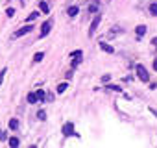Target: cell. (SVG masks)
<instances>
[{
	"mask_svg": "<svg viewBox=\"0 0 157 148\" xmlns=\"http://www.w3.org/2000/svg\"><path fill=\"white\" fill-rule=\"evenodd\" d=\"M137 76L140 82H150V76H148V70L144 68V65H137Z\"/></svg>",
	"mask_w": 157,
	"mask_h": 148,
	"instance_id": "6da1fadb",
	"label": "cell"
},
{
	"mask_svg": "<svg viewBox=\"0 0 157 148\" xmlns=\"http://www.w3.org/2000/svg\"><path fill=\"white\" fill-rule=\"evenodd\" d=\"M100 22H102V17H100V15H96V17L93 19V22H91V26H89V37H93V35L96 33V30H98Z\"/></svg>",
	"mask_w": 157,
	"mask_h": 148,
	"instance_id": "7a4b0ae2",
	"label": "cell"
},
{
	"mask_svg": "<svg viewBox=\"0 0 157 148\" xmlns=\"http://www.w3.org/2000/svg\"><path fill=\"white\" fill-rule=\"evenodd\" d=\"M33 30V26L32 24H26V26H22V28H19L15 33H13V39H19V37H22V35H26V33H30Z\"/></svg>",
	"mask_w": 157,
	"mask_h": 148,
	"instance_id": "3957f363",
	"label": "cell"
},
{
	"mask_svg": "<svg viewBox=\"0 0 157 148\" xmlns=\"http://www.w3.org/2000/svg\"><path fill=\"white\" fill-rule=\"evenodd\" d=\"M63 135H65V137H70V135L80 137L78 133H74V124H72V122H67V124L63 126Z\"/></svg>",
	"mask_w": 157,
	"mask_h": 148,
	"instance_id": "277c9868",
	"label": "cell"
},
{
	"mask_svg": "<svg viewBox=\"0 0 157 148\" xmlns=\"http://www.w3.org/2000/svg\"><path fill=\"white\" fill-rule=\"evenodd\" d=\"M50 28H52V22H50V21L43 22V26H41V37H46L48 32H50Z\"/></svg>",
	"mask_w": 157,
	"mask_h": 148,
	"instance_id": "5b68a950",
	"label": "cell"
},
{
	"mask_svg": "<svg viewBox=\"0 0 157 148\" xmlns=\"http://www.w3.org/2000/svg\"><path fill=\"white\" fill-rule=\"evenodd\" d=\"M70 57L74 59V67H76V65H80V61H82V50H76V52H70Z\"/></svg>",
	"mask_w": 157,
	"mask_h": 148,
	"instance_id": "8992f818",
	"label": "cell"
},
{
	"mask_svg": "<svg viewBox=\"0 0 157 148\" xmlns=\"http://www.w3.org/2000/svg\"><path fill=\"white\" fill-rule=\"evenodd\" d=\"M100 48H102L104 52H107V54H113V52H115V48H113V46H109L107 43H100Z\"/></svg>",
	"mask_w": 157,
	"mask_h": 148,
	"instance_id": "52a82bcc",
	"label": "cell"
},
{
	"mask_svg": "<svg viewBox=\"0 0 157 148\" xmlns=\"http://www.w3.org/2000/svg\"><path fill=\"white\" fill-rule=\"evenodd\" d=\"M135 32H137V35H139V37H142V35H146L148 28H146V26H137V28H135Z\"/></svg>",
	"mask_w": 157,
	"mask_h": 148,
	"instance_id": "ba28073f",
	"label": "cell"
},
{
	"mask_svg": "<svg viewBox=\"0 0 157 148\" xmlns=\"http://www.w3.org/2000/svg\"><path fill=\"white\" fill-rule=\"evenodd\" d=\"M43 57H44V52H37V54L33 56V63H41Z\"/></svg>",
	"mask_w": 157,
	"mask_h": 148,
	"instance_id": "9c48e42d",
	"label": "cell"
},
{
	"mask_svg": "<svg viewBox=\"0 0 157 148\" xmlns=\"http://www.w3.org/2000/svg\"><path fill=\"white\" fill-rule=\"evenodd\" d=\"M39 8H41V11H43V13H48V11H50V8H48V4H46V2H39Z\"/></svg>",
	"mask_w": 157,
	"mask_h": 148,
	"instance_id": "30bf717a",
	"label": "cell"
},
{
	"mask_svg": "<svg viewBox=\"0 0 157 148\" xmlns=\"http://www.w3.org/2000/svg\"><path fill=\"white\" fill-rule=\"evenodd\" d=\"M37 17H39V13H37V11H33V13H30V15L26 17V21H28V22H33Z\"/></svg>",
	"mask_w": 157,
	"mask_h": 148,
	"instance_id": "8fae6325",
	"label": "cell"
},
{
	"mask_svg": "<svg viewBox=\"0 0 157 148\" xmlns=\"http://www.w3.org/2000/svg\"><path fill=\"white\" fill-rule=\"evenodd\" d=\"M28 102H30V104H35V102H37V95H35V93H30V95H28Z\"/></svg>",
	"mask_w": 157,
	"mask_h": 148,
	"instance_id": "7c38bea8",
	"label": "cell"
},
{
	"mask_svg": "<svg viewBox=\"0 0 157 148\" xmlns=\"http://www.w3.org/2000/svg\"><path fill=\"white\" fill-rule=\"evenodd\" d=\"M68 15H70V17H76V15H78V8H76V6L68 8Z\"/></svg>",
	"mask_w": 157,
	"mask_h": 148,
	"instance_id": "4fadbf2b",
	"label": "cell"
},
{
	"mask_svg": "<svg viewBox=\"0 0 157 148\" xmlns=\"http://www.w3.org/2000/svg\"><path fill=\"white\" fill-rule=\"evenodd\" d=\"M10 128H11V130H17V128H19V122H17V119H11V120H10Z\"/></svg>",
	"mask_w": 157,
	"mask_h": 148,
	"instance_id": "5bb4252c",
	"label": "cell"
},
{
	"mask_svg": "<svg viewBox=\"0 0 157 148\" xmlns=\"http://www.w3.org/2000/svg\"><path fill=\"white\" fill-rule=\"evenodd\" d=\"M65 91H67V84H59V85H57V93L61 95V93H65Z\"/></svg>",
	"mask_w": 157,
	"mask_h": 148,
	"instance_id": "9a60e30c",
	"label": "cell"
},
{
	"mask_svg": "<svg viewBox=\"0 0 157 148\" xmlns=\"http://www.w3.org/2000/svg\"><path fill=\"white\" fill-rule=\"evenodd\" d=\"M150 13L157 17V4H150Z\"/></svg>",
	"mask_w": 157,
	"mask_h": 148,
	"instance_id": "2e32d148",
	"label": "cell"
},
{
	"mask_svg": "<svg viewBox=\"0 0 157 148\" xmlns=\"http://www.w3.org/2000/svg\"><path fill=\"white\" fill-rule=\"evenodd\" d=\"M10 146H19V139L17 137H11L10 139Z\"/></svg>",
	"mask_w": 157,
	"mask_h": 148,
	"instance_id": "e0dca14e",
	"label": "cell"
},
{
	"mask_svg": "<svg viewBox=\"0 0 157 148\" xmlns=\"http://www.w3.org/2000/svg\"><path fill=\"white\" fill-rule=\"evenodd\" d=\"M107 89H109V91H122L120 85H107Z\"/></svg>",
	"mask_w": 157,
	"mask_h": 148,
	"instance_id": "ac0fdd59",
	"label": "cell"
},
{
	"mask_svg": "<svg viewBox=\"0 0 157 148\" xmlns=\"http://www.w3.org/2000/svg\"><path fill=\"white\" fill-rule=\"evenodd\" d=\"M37 119L44 120V119H46V113H44V111H39V113H37Z\"/></svg>",
	"mask_w": 157,
	"mask_h": 148,
	"instance_id": "d6986e66",
	"label": "cell"
},
{
	"mask_svg": "<svg viewBox=\"0 0 157 148\" xmlns=\"http://www.w3.org/2000/svg\"><path fill=\"white\" fill-rule=\"evenodd\" d=\"M6 13H8L10 17H13V15H15V10H13V8H8V10H6Z\"/></svg>",
	"mask_w": 157,
	"mask_h": 148,
	"instance_id": "ffe728a7",
	"label": "cell"
},
{
	"mask_svg": "<svg viewBox=\"0 0 157 148\" xmlns=\"http://www.w3.org/2000/svg\"><path fill=\"white\" fill-rule=\"evenodd\" d=\"M35 95H37V100H43V98H44V93H43V91H37Z\"/></svg>",
	"mask_w": 157,
	"mask_h": 148,
	"instance_id": "44dd1931",
	"label": "cell"
},
{
	"mask_svg": "<svg viewBox=\"0 0 157 148\" xmlns=\"http://www.w3.org/2000/svg\"><path fill=\"white\" fill-rule=\"evenodd\" d=\"M4 74H6V68L0 70V84H2V80H4Z\"/></svg>",
	"mask_w": 157,
	"mask_h": 148,
	"instance_id": "7402d4cb",
	"label": "cell"
},
{
	"mask_svg": "<svg viewBox=\"0 0 157 148\" xmlns=\"http://www.w3.org/2000/svg\"><path fill=\"white\" fill-rule=\"evenodd\" d=\"M151 45H153V46H157V37H153V39H151Z\"/></svg>",
	"mask_w": 157,
	"mask_h": 148,
	"instance_id": "603a6c76",
	"label": "cell"
},
{
	"mask_svg": "<svg viewBox=\"0 0 157 148\" xmlns=\"http://www.w3.org/2000/svg\"><path fill=\"white\" fill-rule=\"evenodd\" d=\"M0 139H2V141L6 139V133H4V131H0Z\"/></svg>",
	"mask_w": 157,
	"mask_h": 148,
	"instance_id": "cb8c5ba5",
	"label": "cell"
},
{
	"mask_svg": "<svg viewBox=\"0 0 157 148\" xmlns=\"http://www.w3.org/2000/svg\"><path fill=\"white\" fill-rule=\"evenodd\" d=\"M153 68H155V70H157V59H155V61H153Z\"/></svg>",
	"mask_w": 157,
	"mask_h": 148,
	"instance_id": "d4e9b609",
	"label": "cell"
}]
</instances>
